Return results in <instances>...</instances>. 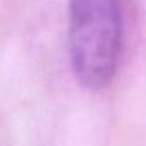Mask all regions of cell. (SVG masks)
<instances>
[{
	"mask_svg": "<svg viewBox=\"0 0 146 146\" xmlns=\"http://www.w3.org/2000/svg\"><path fill=\"white\" fill-rule=\"evenodd\" d=\"M124 48L120 0H69V53L76 79L88 90L107 88Z\"/></svg>",
	"mask_w": 146,
	"mask_h": 146,
	"instance_id": "1",
	"label": "cell"
}]
</instances>
